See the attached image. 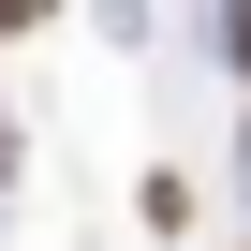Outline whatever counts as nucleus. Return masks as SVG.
Masks as SVG:
<instances>
[{
    "label": "nucleus",
    "mask_w": 251,
    "mask_h": 251,
    "mask_svg": "<svg viewBox=\"0 0 251 251\" xmlns=\"http://www.w3.org/2000/svg\"><path fill=\"white\" fill-rule=\"evenodd\" d=\"M222 59H236V74H251V0H222Z\"/></svg>",
    "instance_id": "nucleus-1"
},
{
    "label": "nucleus",
    "mask_w": 251,
    "mask_h": 251,
    "mask_svg": "<svg viewBox=\"0 0 251 251\" xmlns=\"http://www.w3.org/2000/svg\"><path fill=\"white\" fill-rule=\"evenodd\" d=\"M30 15H45V0H0V30H30Z\"/></svg>",
    "instance_id": "nucleus-2"
},
{
    "label": "nucleus",
    "mask_w": 251,
    "mask_h": 251,
    "mask_svg": "<svg viewBox=\"0 0 251 251\" xmlns=\"http://www.w3.org/2000/svg\"><path fill=\"white\" fill-rule=\"evenodd\" d=\"M236 148H251V133H236Z\"/></svg>",
    "instance_id": "nucleus-3"
}]
</instances>
